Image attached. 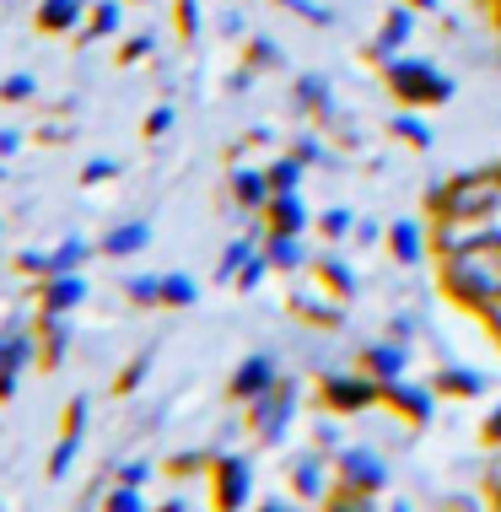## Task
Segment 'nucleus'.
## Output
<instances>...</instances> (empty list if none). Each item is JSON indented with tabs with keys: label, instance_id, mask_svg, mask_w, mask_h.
Returning a JSON list of instances; mask_svg holds the SVG:
<instances>
[{
	"label": "nucleus",
	"instance_id": "f257e3e1",
	"mask_svg": "<svg viewBox=\"0 0 501 512\" xmlns=\"http://www.w3.org/2000/svg\"><path fill=\"white\" fill-rule=\"evenodd\" d=\"M437 286L475 318L501 313V227H475L458 248L437 254Z\"/></svg>",
	"mask_w": 501,
	"mask_h": 512
},
{
	"label": "nucleus",
	"instance_id": "f03ea898",
	"mask_svg": "<svg viewBox=\"0 0 501 512\" xmlns=\"http://www.w3.org/2000/svg\"><path fill=\"white\" fill-rule=\"evenodd\" d=\"M426 211L431 227H501V162L448 173L442 184H431Z\"/></svg>",
	"mask_w": 501,
	"mask_h": 512
},
{
	"label": "nucleus",
	"instance_id": "7ed1b4c3",
	"mask_svg": "<svg viewBox=\"0 0 501 512\" xmlns=\"http://www.w3.org/2000/svg\"><path fill=\"white\" fill-rule=\"evenodd\" d=\"M383 87L394 92L399 108H415V114L442 108L453 98V76L442 71V65L421 60V54H394V60H383Z\"/></svg>",
	"mask_w": 501,
	"mask_h": 512
},
{
	"label": "nucleus",
	"instance_id": "20e7f679",
	"mask_svg": "<svg viewBox=\"0 0 501 512\" xmlns=\"http://www.w3.org/2000/svg\"><path fill=\"white\" fill-rule=\"evenodd\" d=\"M318 399H324L329 415H361V410L383 405V383L367 367L361 372H324L318 378Z\"/></svg>",
	"mask_w": 501,
	"mask_h": 512
},
{
	"label": "nucleus",
	"instance_id": "39448f33",
	"mask_svg": "<svg viewBox=\"0 0 501 512\" xmlns=\"http://www.w3.org/2000/svg\"><path fill=\"white\" fill-rule=\"evenodd\" d=\"M297 399H302V383H297V378H281L270 394H259L254 405H248V432L275 448V442L286 437L291 415H297Z\"/></svg>",
	"mask_w": 501,
	"mask_h": 512
},
{
	"label": "nucleus",
	"instance_id": "423d86ee",
	"mask_svg": "<svg viewBox=\"0 0 501 512\" xmlns=\"http://www.w3.org/2000/svg\"><path fill=\"white\" fill-rule=\"evenodd\" d=\"M334 480H340V486L383 496L388 491V464H383L378 448H367V442H345V448L334 453Z\"/></svg>",
	"mask_w": 501,
	"mask_h": 512
},
{
	"label": "nucleus",
	"instance_id": "0eeeda50",
	"mask_svg": "<svg viewBox=\"0 0 501 512\" xmlns=\"http://www.w3.org/2000/svg\"><path fill=\"white\" fill-rule=\"evenodd\" d=\"M211 496L221 512H243L254 496V464L243 453H216L211 459Z\"/></svg>",
	"mask_w": 501,
	"mask_h": 512
},
{
	"label": "nucleus",
	"instance_id": "6e6552de",
	"mask_svg": "<svg viewBox=\"0 0 501 512\" xmlns=\"http://www.w3.org/2000/svg\"><path fill=\"white\" fill-rule=\"evenodd\" d=\"M275 383H281V362H275L270 351H248L238 367H232V378H227V394L238 399V405H254L259 394H270Z\"/></svg>",
	"mask_w": 501,
	"mask_h": 512
},
{
	"label": "nucleus",
	"instance_id": "1a4fd4ad",
	"mask_svg": "<svg viewBox=\"0 0 501 512\" xmlns=\"http://www.w3.org/2000/svg\"><path fill=\"white\" fill-rule=\"evenodd\" d=\"M383 405L394 410V415H405L410 426H426L431 415H437V389H431V383L394 378V383H383Z\"/></svg>",
	"mask_w": 501,
	"mask_h": 512
},
{
	"label": "nucleus",
	"instance_id": "9d476101",
	"mask_svg": "<svg viewBox=\"0 0 501 512\" xmlns=\"http://www.w3.org/2000/svg\"><path fill=\"white\" fill-rule=\"evenodd\" d=\"M415 17L421 11L405 6V0H394V6L383 11V27H378V38H372V60H394V54H405L410 49V38H415Z\"/></svg>",
	"mask_w": 501,
	"mask_h": 512
},
{
	"label": "nucleus",
	"instance_id": "9b49d317",
	"mask_svg": "<svg viewBox=\"0 0 501 512\" xmlns=\"http://www.w3.org/2000/svg\"><path fill=\"white\" fill-rule=\"evenodd\" d=\"M81 302H87V281H81V270H65V275H44V286H38V313H76Z\"/></svg>",
	"mask_w": 501,
	"mask_h": 512
},
{
	"label": "nucleus",
	"instance_id": "f8f14e48",
	"mask_svg": "<svg viewBox=\"0 0 501 512\" xmlns=\"http://www.w3.org/2000/svg\"><path fill=\"white\" fill-rule=\"evenodd\" d=\"M291 491H297V502H324V496L334 491V480H329V459H324V448H313V453H302L297 464H291Z\"/></svg>",
	"mask_w": 501,
	"mask_h": 512
},
{
	"label": "nucleus",
	"instance_id": "ddd939ff",
	"mask_svg": "<svg viewBox=\"0 0 501 512\" xmlns=\"http://www.w3.org/2000/svg\"><path fill=\"white\" fill-rule=\"evenodd\" d=\"M264 232H291V238H302V232L313 227V211L302 205V189H291V195H270L264 205Z\"/></svg>",
	"mask_w": 501,
	"mask_h": 512
},
{
	"label": "nucleus",
	"instance_id": "4468645a",
	"mask_svg": "<svg viewBox=\"0 0 501 512\" xmlns=\"http://www.w3.org/2000/svg\"><path fill=\"white\" fill-rule=\"evenodd\" d=\"M388 254L399 259V265H421V259L431 254V232L421 227L415 216H399V221H388Z\"/></svg>",
	"mask_w": 501,
	"mask_h": 512
},
{
	"label": "nucleus",
	"instance_id": "2eb2a0df",
	"mask_svg": "<svg viewBox=\"0 0 501 512\" xmlns=\"http://www.w3.org/2000/svg\"><path fill=\"white\" fill-rule=\"evenodd\" d=\"M291 98H297V108L302 114H313L318 124H334L340 119V103H334V87L318 71H302L297 76V87H291Z\"/></svg>",
	"mask_w": 501,
	"mask_h": 512
},
{
	"label": "nucleus",
	"instance_id": "dca6fc26",
	"mask_svg": "<svg viewBox=\"0 0 501 512\" xmlns=\"http://www.w3.org/2000/svg\"><path fill=\"white\" fill-rule=\"evenodd\" d=\"M33 27H38L44 38L76 33V27H87V0H38Z\"/></svg>",
	"mask_w": 501,
	"mask_h": 512
},
{
	"label": "nucleus",
	"instance_id": "f3484780",
	"mask_svg": "<svg viewBox=\"0 0 501 512\" xmlns=\"http://www.w3.org/2000/svg\"><path fill=\"white\" fill-rule=\"evenodd\" d=\"M361 367H367L378 383H394V378L410 372V345L405 340H372L367 351H361Z\"/></svg>",
	"mask_w": 501,
	"mask_h": 512
},
{
	"label": "nucleus",
	"instance_id": "a211bd4d",
	"mask_svg": "<svg viewBox=\"0 0 501 512\" xmlns=\"http://www.w3.org/2000/svg\"><path fill=\"white\" fill-rule=\"evenodd\" d=\"M227 189H232V200L243 205V211H264V205H270V173L264 168H232L227 173Z\"/></svg>",
	"mask_w": 501,
	"mask_h": 512
},
{
	"label": "nucleus",
	"instance_id": "6ab92c4d",
	"mask_svg": "<svg viewBox=\"0 0 501 512\" xmlns=\"http://www.w3.org/2000/svg\"><path fill=\"white\" fill-rule=\"evenodd\" d=\"M431 389H437L442 399H480V394H485V372L448 362V367H437V378H431Z\"/></svg>",
	"mask_w": 501,
	"mask_h": 512
},
{
	"label": "nucleus",
	"instance_id": "aec40b11",
	"mask_svg": "<svg viewBox=\"0 0 501 512\" xmlns=\"http://www.w3.org/2000/svg\"><path fill=\"white\" fill-rule=\"evenodd\" d=\"M146 243H151V221H124V227L103 232L97 254H103V259H130V254H141Z\"/></svg>",
	"mask_w": 501,
	"mask_h": 512
},
{
	"label": "nucleus",
	"instance_id": "412c9836",
	"mask_svg": "<svg viewBox=\"0 0 501 512\" xmlns=\"http://www.w3.org/2000/svg\"><path fill=\"white\" fill-rule=\"evenodd\" d=\"M264 259H270V270L281 275H297L302 265H308V248H302V238H291V232H264Z\"/></svg>",
	"mask_w": 501,
	"mask_h": 512
},
{
	"label": "nucleus",
	"instance_id": "4be33fe9",
	"mask_svg": "<svg viewBox=\"0 0 501 512\" xmlns=\"http://www.w3.org/2000/svg\"><path fill=\"white\" fill-rule=\"evenodd\" d=\"M65 351H71V329H65L60 313H38V362L60 367Z\"/></svg>",
	"mask_w": 501,
	"mask_h": 512
},
{
	"label": "nucleus",
	"instance_id": "5701e85b",
	"mask_svg": "<svg viewBox=\"0 0 501 512\" xmlns=\"http://www.w3.org/2000/svg\"><path fill=\"white\" fill-rule=\"evenodd\" d=\"M313 275L324 281V292L334 302H356V270L345 265L340 254H324V259H313Z\"/></svg>",
	"mask_w": 501,
	"mask_h": 512
},
{
	"label": "nucleus",
	"instance_id": "b1692460",
	"mask_svg": "<svg viewBox=\"0 0 501 512\" xmlns=\"http://www.w3.org/2000/svg\"><path fill=\"white\" fill-rule=\"evenodd\" d=\"M291 313L302 324H318V329H340L345 324V302H324V297H308V292H291Z\"/></svg>",
	"mask_w": 501,
	"mask_h": 512
},
{
	"label": "nucleus",
	"instance_id": "393cba45",
	"mask_svg": "<svg viewBox=\"0 0 501 512\" xmlns=\"http://www.w3.org/2000/svg\"><path fill=\"white\" fill-rule=\"evenodd\" d=\"M124 27V0H97L87 11V27H81V44H97V38H114Z\"/></svg>",
	"mask_w": 501,
	"mask_h": 512
},
{
	"label": "nucleus",
	"instance_id": "a878e982",
	"mask_svg": "<svg viewBox=\"0 0 501 512\" xmlns=\"http://www.w3.org/2000/svg\"><path fill=\"white\" fill-rule=\"evenodd\" d=\"M270 189L275 195H291V189H302V178H308V162L297 157V151H286V157H270Z\"/></svg>",
	"mask_w": 501,
	"mask_h": 512
},
{
	"label": "nucleus",
	"instance_id": "bb28decb",
	"mask_svg": "<svg viewBox=\"0 0 501 512\" xmlns=\"http://www.w3.org/2000/svg\"><path fill=\"white\" fill-rule=\"evenodd\" d=\"M259 243H264V238H232V243H227V254L216 259V281H221V286H232V281H238V270H243L248 259L259 254Z\"/></svg>",
	"mask_w": 501,
	"mask_h": 512
},
{
	"label": "nucleus",
	"instance_id": "cd10ccee",
	"mask_svg": "<svg viewBox=\"0 0 501 512\" xmlns=\"http://www.w3.org/2000/svg\"><path fill=\"white\" fill-rule=\"evenodd\" d=\"M388 135H394V141H405V146H415V151H431V141H437V135H431V124L415 114V108H410V114L388 119Z\"/></svg>",
	"mask_w": 501,
	"mask_h": 512
},
{
	"label": "nucleus",
	"instance_id": "c85d7f7f",
	"mask_svg": "<svg viewBox=\"0 0 501 512\" xmlns=\"http://www.w3.org/2000/svg\"><path fill=\"white\" fill-rule=\"evenodd\" d=\"M324 512H383V507L372 491H356V486H340V480H334V491L324 496Z\"/></svg>",
	"mask_w": 501,
	"mask_h": 512
},
{
	"label": "nucleus",
	"instance_id": "c756f323",
	"mask_svg": "<svg viewBox=\"0 0 501 512\" xmlns=\"http://www.w3.org/2000/svg\"><path fill=\"white\" fill-rule=\"evenodd\" d=\"M194 302H200V286H194V275H184V270L162 275V308H194Z\"/></svg>",
	"mask_w": 501,
	"mask_h": 512
},
{
	"label": "nucleus",
	"instance_id": "7c9ffc66",
	"mask_svg": "<svg viewBox=\"0 0 501 512\" xmlns=\"http://www.w3.org/2000/svg\"><path fill=\"white\" fill-rule=\"evenodd\" d=\"M92 259V243H81V238H65L60 248L49 254V275H65V270H81Z\"/></svg>",
	"mask_w": 501,
	"mask_h": 512
},
{
	"label": "nucleus",
	"instance_id": "2f4dec72",
	"mask_svg": "<svg viewBox=\"0 0 501 512\" xmlns=\"http://www.w3.org/2000/svg\"><path fill=\"white\" fill-rule=\"evenodd\" d=\"M318 232H324L329 243H345L356 232V211H345V205H329L324 216H318Z\"/></svg>",
	"mask_w": 501,
	"mask_h": 512
},
{
	"label": "nucleus",
	"instance_id": "473e14b6",
	"mask_svg": "<svg viewBox=\"0 0 501 512\" xmlns=\"http://www.w3.org/2000/svg\"><path fill=\"white\" fill-rule=\"evenodd\" d=\"M76 453H81V437H76V432H60V442H54V453H49V480H65V475H71Z\"/></svg>",
	"mask_w": 501,
	"mask_h": 512
},
{
	"label": "nucleus",
	"instance_id": "72a5a7b5",
	"mask_svg": "<svg viewBox=\"0 0 501 512\" xmlns=\"http://www.w3.org/2000/svg\"><path fill=\"white\" fill-rule=\"evenodd\" d=\"M124 297L141 302V308H162V275H130V281H124Z\"/></svg>",
	"mask_w": 501,
	"mask_h": 512
},
{
	"label": "nucleus",
	"instance_id": "f704fd0d",
	"mask_svg": "<svg viewBox=\"0 0 501 512\" xmlns=\"http://www.w3.org/2000/svg\"><path fill=\"white\" fill-rule=\"evenodd\" d=\"M275 6H286L291 17H302L308 27H334V6H324V0H275Z\"/></svg>",
	"mask_w": 501,
	"mask_h": 512
},
{
	"label": "nucleus",
	"instance_id": "c9c22d12",
	"mask_svg": "<svg viewBox=\"0 0 501 512\" xmlns=\"http://www.w3.org/2000/svg\"><path fill=\"white\" fill-rule=\"evenodd\" d=\"M103 512H151V507H146L141 486H119V480H114V491L103 496Z\"/></svg>",
	"mask_w": 501,
	"mask_h": 512
},
{
	"label": "nucleus",
	"instance_id": "e433bc0d",
	"mask_svg": "<svg viewBox=\"0 0 501 512\" xmlns=\"http://www.w3.org/2000/svg\"><path fill=\"white\" fill-rule=\"evenodd\" d=\"M281 60H286V54H281V44H275V38H248V60H243V65H248L254 76L264 71V65H281Z\"/></svg>",
	"mask_w": 501,
	"mask_h": 512
},
{
	"label": "nucleus",
	"instance_id": "4c0bfd02",
	"mask_svg": "<svg viewBox=\"0 0 501 512\" xmlns=\"http://www.w3.org/2000/svg\"><path fill=\"white\" fill-rule=\"evenodd\" d=\"M173 124H178V108H173V103H157V108H151V114H146L141 135H146V141H162V135L173 130Z\"/></svg>",
	"mask_w": 501,
	"mask_h": 512
},
{
	"label": "nucleus",
	"instance_id": "58836bf2",
	"mask_svg": "<svg viewBox=\"0 0 501 512\" xmlns=\"http://www.w3.org/2000/svg\"><path fill=\"white\" fill-rule=\"evenodd\" d=\"M146 372H151V351H141V356H135L130 367L119 372V378H114V394H135V389H141V383H146Z\"/></svg>",
	"mask_w": 501,
	"mask_h": 512
},
{
	"label": "nucleus",
	"instance_id": "ea45409f",
	"mask_svg": "<svg viewBox=\"0 0 501 512\" xmlns=\"http://www.w3.org/2000/svg\"><path fill=\"white\" fill-rule=\"evenodd\" d=\"M33 92H38V81L27 76V71H17V76H6V81H0V103H27Z\"/></svg>",
	"mask_w": 501,
	"mask_h": 512
},
{
	"label": "nucleus",
	"instance_id": "a19ab883",
	"mask_svg": "<svg viewBox=\"0 0 501 512\" xmlns=\"http://www.w3.org/2000/svg\"><path fill=\"white\" fill-rule=\"evenodd\" d=\"M264 275H270V259H264V248H259V254H254V259H248V265L238 270V281H232V286H238V292H259V281H264Z\"/></svg>",
	"mask_w": 501,
	"mask_h": 512
},
{
	"label": "nucleus",
	"instance_id": "79ce46f5",
	"mask_svg": "<svg viewBox=\"0 0 501 512\" xmlns=\"http://www.w3.org/2000/svg\"><path fill=\"white\" fill-rule=\"evenodd\" d=\"M108 178H119V162L114 157H92L87 168H81V184H108Z\"/></svg>",
	"mask_w": 501,
	"mask_h": 512
},
{
	"label": "nucleus",
	"instance_id": "37998d69",
	"mask_svg": "<svg viewBox=\"0 0 501 512\" xmlns=\"http://www.w3.org/2000/svg\"><path fill=\"white\" fill-rule=\"evenodd\" d=\"M480 442H485L491 453H501V405L485 410V421H480Z\"/></svg>",
	"mask_w": 501,
	"mask_h": 512
},
{
	"label": "nucleus",
	"instance_id": "c03bdc74",
	"mask_svg": "<svg viewBox=\"0 0 501 512\" xmlns=\"http://www.w3.org/2000/svg\"><path fill=\"white\" fill-rule=\"evenodd\" d=\"M178 33L200 38V0H178Z\"/></svg>",
	"mask_w": 501,
	"mask_h": 512
},
{
	"label": "nucleus",
	"instance_id": "a18cd8bd",
	"mask_svg": "<svg viewBox=\"0 0 501 512\" xmlns=\"http://www.w3.org/2000/svg\"><path fill=\"white\" fill-rule=\"evenodd\" d=\"M167 469H173V475H211V459H205V453H178V459H167Z\"/></svg>",
	"mask_w": 501,
	"mask_h": 512
},
{
	"label": "nucleus",
	"instance_id": "49530a36",
	"mask_svg": "<svg viewBox=\"0 0 501 512\" xmlns=\"http://www.w3.org/2000/svg\"><path fill=\"white\" fill-rule=\"evenodd\" d=\"M291 151H297V157L308 162V168H318V162H329V151H324V141H318V135H302V141L291 146Z\"/></svg>",
	"mask_w": 501,
	"mask_h": 512
},
{
	"label": "nucleus",
	"instance_id": "de8ad7c7",
	"mask_svg": "<svg viewBox=\"0 0 501 512\" xmlns=\"http://www.w3.org/2000/svg\"><path fill=\"white\" fill-rule=\"evenodd\" d=\"M119 486H146V480H151V464L146 459H130V464H119Z\"/></svg>",
	"mask_w": 501,
	"mask_h": 512
},
{
	"label": "nucleus",
	"instance_id": "09e8293b",
	"mask_svg": "<svg viewBox=\"0 0 501 512\" xmlns=\"http://www.w3.org/2000/svg\"><path fill=\"white\" fill-rule=\"evenodd\" d=\"M60 432H76V437L87 432V399H81V394L65 405V426H60Z\"/></svg>",
	"mask_w": 501,
	"mask_h": 512
},
{
	"label": "nucleus",
	"instance_id": "8fccbe9b",
	"mask_svg": "<svg viewBox=\"0 0 501 512\" xmlns=\"http://www.w3.org/2000/svg\"><path fill=\"white\" fill-rule=\"evenodd\" d=\"M485 502L501 512V453H496L491 464H485Z\"/></svg>",
	"mask_w": 501,
	"mask_h": 512
},
{
	"label": "nucleus",
	"instance_id": "3c124183",
	"mask_svg": "<svg viewBox=\"0 0 501 512\" xmlns=\"http://www.w3.org/2000/svg\"><path fill=\"white\" fill-rule=\"evenodd\" d=\"M388 340H415V318L410 313H394V318H388Z\"/></svg>",
	"mask_w": 501,
	"mask_h": 512
},
{
	"label": "nucleus",
	"instance_id": "603ef678",
	"mask_svg": "<svg viewBox=\"0 0 501 512\" xmlns=\"http://www.w3.org/2000/svg\"><path fill=\"white\" fill-rule=\"evenodd\" d=\"M146 54H151V38L141 33V38H130V44L119 49V65H135V60H146Z\"/></svg>",
	"mask_w": 501,
	"mask_h": 512
},
{
	"label": "nucleus",
	"instance_id": "864d4df0",
	"mask_svg": "<svg viewBox=\"0 0 501 512\" xmlns=\"http://www.w3.org/2000/svg\"><path fill=\"white\" fill-rule=\"evenodd\" d=\"M442 512H496L491 502H480V496H448V507Z\"/></svg>",
	"mask_w": 501,
	"mask_h": 512
},
{
	"label": "nucleus",
	"instance_id": "5fc2aeb1",
	"mask_svg": "<svg viewBox=\"0 0 501 512\" xmlns=\"http://www.w3.org/2000/svg\"><path fill=\"white\" fill-rule=\"evenodd\" d=\"M17 270L22 275H49V254H17Z\"/></svg>",
	"mask_w": 501,
	"mask_h": 512
},
{
	"label": "nucleus",
	"instance_id": "6e6d98bb",
	"mask_svg": "<svg viewBox=\"0 0 501 512\" xmlns=\"http://www.w3.org/2000/svg\"><path fill=\"white\" fill-rule=\"evenodd\" d=\"M356 238H361V243H378V238H388V227H378V221H361V216H356Z\"/></svg>",
	"mask_w": 501,
	"mask_h": 512
},
{
	"label": "nucleus",
	"instance_id": "4d7b16f0",
	"mask_svg": "<svg viewBox=\"0 0 501 512\" xmlns=\"http://www.w3.org/2000/svg\"><path fill=\"white\" fill-rule=\"evenodd\" d=\"M17 146H22V130H0V157H11Z\"/></svg>",
	"mask_w": 501,
	"mask_h": 512
},
{
	"label": "nucleus",
	"instance_id": "13d9d810",
	"mask_svg": "<svg viewBox=\"0 0 501 512\" xmlns=\"http://www.w3.org/2000/svg\"><path fill=\"white\" fill-rule=\"evenodd\" d=\"M17 394V372H0V399H11Z\"/></svg>",
	"mask_w": 501,
	"mask_h": 512
},
{
	"label": "nucleus",
	"instance_id": "bf43d9fd",
	"mask_svg": "<svg viewBox=\"0 0 501 512\" xmlns=\"http://www.w3.org/2000/svg\"><path fill=\"white\" fill-rule=\"evenodd\" d=\"M405 6H415L421 17H431V11H442V0H405Z\"/></svg>",
	"mask_w": 501,
	"mask_h": 512
},
{
	"label": "nucleus",
	"instance_id": "052dcab7",
	"mask_svg": "<svg viewBox=\"0 0 501 512\" xmlns=\"http://www.w3.org/2000/svg\"><path fill=\"white\" fill-rule=\"evenodd\" d=\"M254 512H302V507H291V502H259Z\"/></svg>",
	"mask_w": 501,
	"mask_h": 512
},
{
	"label": "nucleus",
	"instance_id": "680f3d73",
	"mask_svg": "<svg viewBox=\"0 0 501 512\" xmlns=\"http://www.w3.org/2000/svg\"><path fill=\"white\" fill-rule=\"evenodd\" d=\"M157 512H184V502H167V507H157Z\"/></svg>",
	"mask_w": 501,
	"mask_h": 512
},
{
	"label": "nucleus",
	"instance_id": "e2e57ef3",
	"mask_svg": "<svg viewBox=\"0 0 501 512\" xmlns=\"http://www.w3.org/2000/svg\"><path fill=\"white\" fill-rule=\"evenodd\" d=\"M388 512H410V502H394V507H388Z\"/></svg>",
	"mask_w": 501,
	"mask_h": 512
},
{
	"label": "nucleus",
	"instance_id": "0e129e2a",
	"mask_svg": "<svg viewBox=\"0 0 501 512\" xmlns=\"http://www.w3.org/2000/svg\"><path fill=\"white\" fill-rule=\"evenodd\" d=\"M496 27H501V0H496Z\"/></svg>",
	"mask_w": 501,
	"mask_h": 512
},
{
	"label": "nucleus",
	"instance_id": "69168bd1",
	"mask_svg": "<svg viewBox=\"0 0 501 512\" xmlns=\"http://www.w3.org/2000/svg\"><path fill=\"white\" fill-rule=\"evenodd\" d=\"M216 512H221V507H216Z\"/></svg>",
	"mask_w": 501,
	"mask_h": 512
},
{
	"label": "nucleus",
	"instance_id": "338daca9",
	"mask_svg": "<svg viewBox=\"0 0 501 512\" xmlns=\"http://www.w3.org/2000/svg\"><path fill=\"white\" fill-rule=\"evenodd\" d=\"M496 340H501V335H496Z\"/></svg>",
	"mask_w": 501,
	"mask_h": 512
}]
</instances>
